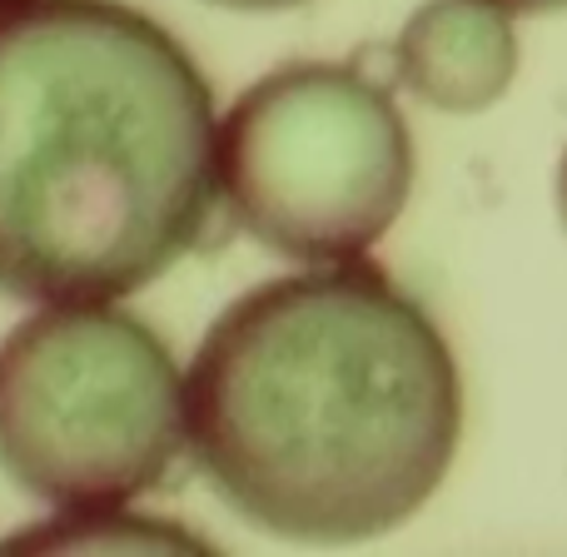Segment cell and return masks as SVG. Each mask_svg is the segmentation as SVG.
Here are the masks:
<instances>
[{
	"label": "cell",
	"mask_w": 567,
	"mask_h": 557,
	"mask_svg": "<svg viewBox=\"0 0 567 557\" xmlns=\"http://www.w3.org/2000/svg\"><path fill=\"white\" fill-rule=\"evenodd\" d=\"M189 453L229 513L289 543H369L449 478L463 379L443 329L363 259L235 299L185 373Z\"/></svg>",
	"instance_id": "1"
},
{
	"label": "cell",
	"mask_w": 567,
	"mask_h": 557,
	"mask_svg": "<svg viewBox=\"0 0 567 557\" xmlns=\"http://www.w3.org/2000/svg\"><path fill=\"white\" fill-rule=\"evenodd\" d=\"M215 195V100L165 25L0 0V293L125 299L195 249Z\"/></svg>",
	"instance_id": "2"
},
{
	"label": "cell",
	"mask_w": 567,
	"mask_h": 557,
	"mask_svg": "<svg viewBox=\"0 0 567 557\" xmlns=\"http://www.w3.org/2000/svg\"><path fill=\"white\" fill-rule=\"evenodd\" d=\"M189 443L185 373L115 303H45L0 339V468L50 508L150 493Z\"/></svg>",
	"instance_id": "3"
},
{
	"label": "cell",
	"mask_w": 567,
	"mask_h": 557,
	"mask_svg": "<svg viewBox=\"0 0 567 557\" xmlns=\"http://www.w3.org/2000/svg\"><path fill=\"white\" fill-rule=\"evenodd\" d=\"M409 189V125L359 65H284L219 120V195L284 259H359L393 229Z\"/></svg>",
	"instance_id": "4"
},
{
	"label": "cell",
	"mask_w": 567,
	"mask_h": 557,
	"mask_svg": "<svg viewBox=\"0 0 567 557\" xmlns=\"http://www.w3.org/2000/svg\"><path fill=\"white\" fill-rule=\"evenodd\" d=\"M393 70L413 100L443 115H478L518 75V30L498 0H429L393 40Z\"/></svg>",
	"instance_id": "5"
},
{
	"label": "cell",
	"mask_w": 567,
	"mask_h": 557,
	"mask_svg": "<svg viewBox=\"0 0 567 557\" xmlns=\"http://www.w3.org/2000/svg\"><path fill=\"white\" fill-rule=\"evenodd\" d=\"M0 553H209V543L165 518L125 513V503L105 508H60L55 518L0 538Z\"/></svg>",
	"instance_id": "6"
},
{
	"label": "cell",
	"mask_w": 567,
	"mask_h": 557,
	"mask_svg": "<svg viewBox=\"0 0 567 557\" xmlns=\"http://www.w3.org/2000/svg\"><path fill=\"white\" fill-rule=\"evenodd\" d=\"M513 16H548V10H567V0H498Z\"/></svg>",
	"instance_id": "7"
},
{
	"label": "cell",
	"mask_w": 567,
	"mask_h": 557,
	"mask_svg": "<svg viewBox=\"0 0 567 557\" xmlns=\"http://www.w3.org/2000/svg\"><path fill=\"white\" fill-rule=\"evenodd\" d=\"M209 6H229V10H293L303 0H209Z\"/></svg>",
	"instance_id": "8"
},
{
	"label": "cell",
	"mask_w": 567,
	"mask_h": 557,
	"mask_svg": "<svg viewBox=\"0 0 567 557\" xmlns=\"http://www.w3.org/2000/svg\"><path fill=\"white\" fill-rule=\"evenodd\" d=\"M553 195H558V219H563V235H567V149L558 159V179H553Z\"/></svg>",
	"instance_id": "9"
}]
</instances>
